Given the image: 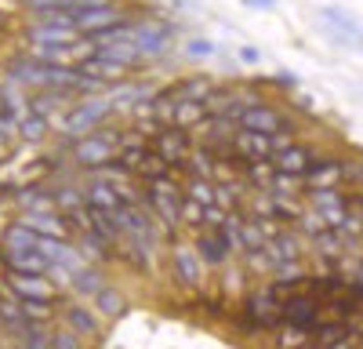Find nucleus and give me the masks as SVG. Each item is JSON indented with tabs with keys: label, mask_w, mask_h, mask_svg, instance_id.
Returning <instances> with one entry per match:
<instances>
[{
	"label": "nucleus",
	"mask_w": 363,
	"mask_h": 349,
	"mask_svg": "<svg viewBox=\"0 0 363 349\" xmlns=\"http://www.w3.org/2000/svg\"><path fill=\"white\" fill-rule=\"evenodd\" d=\"M113 116H116V106H113V99L102 92V95L77 99V102L62 113V121H58L55 128H58V135H62V138H80V135H87V131L109 124Z\"/></svg>",
	"instance_id": "1"
},
{
	"label": "nucleus",
	"mask_w": 363,
	"mask_h": 349,
	"mask_svg": "<svg viewBox=\"0 0 363 349\" xmlns=\"http://www.w3.org/2000/svg\"><path fill=\"white\" fill-rule=\"evenodd\" d=\"M120 135H124V128L120 124H102L95 131H87L80 138H66L69 145V157H73V167H87V171H95L102 167L106 160L116 157V145H120Z\"/></svg>",
	"instance_id": "2"
},
{
	"label": "nucleus",
	"mask_w": 363,
	"mask_h": 349,
	"mask_svg": "<svg viewBox=\"0 0 363 349\" xmlns=\"http://www.w3.org/2000/svg\"><path fill=\"white\" fill-rule=\"evenodd\" d=\"M178 33H182V22H171V18H138L131 40L138 44V51L145 58H164Z\"/></svg>",
	"instance_id": "3"
},
{
	"label": "nucleus",
	"mask_w": 363,
	"mask_h": 349,
	"mask_svg": "<svg viewBox=\"0 0 363 349\" xmlns=\"http://www.w3.org/2000/svg\"><path fill=\"white\" fill-rule=\"evenodd\" d=\"M316 15H320L323 33L335 40V44L352 48V51H363V22H359L356 15H349V11L338 8V4H323Z\"/></svg>",
	"instance_id": "4"
},
{
	"label": "nucleus",
	"mask_w": 363,
	"mask_h": 349,
	"mask_svg": "<svg viewBox=\"0 0 363 349\" xmlns=\"http://www.w3.org/2000/svg\"><path fill=\"white\" fill-rule=\"evenodd\" d=\"M294 116V113H291ZM280 109V106H272L269 99H258L251 106H244L236 113V124L240 128H247V131H265V135H280V131H294V121Z\"/></svg>",
	"instance_id": "5"
},
{
	"label": "nucleus",
	"mask_w": 363,
	"mask_h": 349,
	"mask_svg": "<svg viewBox=\"0 0 363 349\" xmlns=\"http://www.w3.org/2000/svg\"><path fill=\"white\" fill-rule=\"evenodd\" d=\"M265 251L272 258V270L306 262V240H301V233L294 226H272L269 237H265Z\"/></svg>",
	"instance_id": "6"
},
{
	"label": "nucleus",
	"mask_w": 363,
	"mask_h": 349,
	"mask_svg": "<svg viewBox=\"0 0 363 349\" xmlns=\"http://www.w3.org/2000/svg\"><path fill=\"white\" fill-rule=\"evenodd\" d=\"M149 150H153L167 167H182L193 150V131L186 128H174V124H164L153 138H149Z\"/></svg>",
	"instance_id": "7"
},
{
	"label": "nucleus",
	"mask_w": 363,
	"mask_h": 349,
	"mask_svg": "<svg viewBox=\"0 0 363 349\" xmlns=\"http://www.w3.org/2000/svg\"><path fill=\"white\" fill-rule=\"evenodd\" d=\"M349 174H352V160L316 157L309 164V171L301 174V182H306V193L309 189H338V186H349Z\"/></svg>",
	"instance_id": "8"
},
{
	"label": "nucleus",
	"mask_w": 363,
	"mask_h": 349,
	"mask_svg": "<svg viewBox=\"0 0 363 349\" xmlns=\"http://www.w3.org/2000/svg\"><path fill=\"white\" fill-rule=\"evenodd\" d=\"M203 273H207V266L200 262V255H196L193 244H174L171 248V277H174L178 287L200 291L203 287Z\"/></svg>",
	"instance_id": "9"
},
{
	"label": "nucleus",
	"mask_w": 363,
	"mask_h": 349,
	"mask_svg": "<svg viewBox=\"0 0 363 349\" xmlns=\"http://www.w3.org/2000/svg\"><path fill=\"white\" fill-rule=\"evenodd\" d=\"M306 204L323 215L327 229H342V222L349 215V186H338V189H309L306 193Z\"/></svg>",
	"instance_id": "10"
},
{
	"label": "nucleus",
	"mask_w": 363,
	"mask_h": 349,
	"mask_svg": "<svg viewBox=\"0 0 363 349\" xmlns=\"http://www.w3.org/2000/svg\"><path fill=\"white\" fill-rule=\"evenodd\" d=\"M0 280H4V287L11 291L15 299H48V302H58V295H62L48 273H4Z\"/></svg>",
	"instance_id": "11"
},
{
	"label": "nucleus",
	"mask_w": 363,
	"mask_h": 349,
	"mask_svg": "<svg viewBox=\"0 0 363 349\" xmlns=\"http://www.w3.org/2000/svg\"><path fill=\"white\" fill-rule=\"evenodd\" d=\"M240 309L244 313H251L258 324L272 335L280 328V302L272 299V291H269V284H262V287H251V291H244V302H240Z\"/></svg>",
	"instance_id": "12"
},
{
	"label": "nucleus",
	"mask_w": 363,
	"mask_h": 349,
	"mask_svg": "<svg viewBox=\"0 0 363 349\" xmlns=\"http://www.w3.org/2000/svg\"><path fill=\"white\" fill-rule=\"evenodd\" d=\"M58 320L77 331L80 338H99L102 335V320H99V309H87L84 302H58Z\"/></svg>",
	"instance_id": "13"
},
{
	"label": "nucleus",
	"mask_w": 363,
	"mask_h": 349,
	"mask_svg": "<svg viewBox=\"0 0 363 349\" xmlns=\"http://www.w3.org/2000/svg\"><path fill=\"white\" fill-rule=\"evenodd\" d=\"M51 270V258L40 248H0V273H48Z\"/></svg>",
	"instance_id": "14"
},
{
	"label": "nucleus",
	"mask_w": 363,
	"mask_h": 349,
	"mask_svg": "<svg viewBox=\"0 0 363 349\" xmlns=\"http://www.w3.org/2000/svg\"><path fill=\"white\" fill-rule=\"evenodd\" d=\"M193 248H196V255L207 270H225L233 262V251L225 248V240L215 229H193Z\"/></svg>",
	"instance_id": "15"
},
{
	"label": "nucleus",
	"mask_w": 363,
	"mask_h": 349,
	"mask_svg": "<svg viewBox=\"0 0 363 349\" xmlns=\"http://www.w3.org/2000/svg\"><path fill=\"white\" fill-rule=\"evenodd\" d=\"M313 160H316L313 145L301 142V138H287L280 150L272 153V164H277V171H287V174H306Z\"/></svg>",
	"instance_id": "16"
},
{
	"label": "nucleus",
	"mask_w": 363,
	"mask_h": 349,
	"mask_svg": "<svg viewBox=\"0 0 363 349\" xmlns=\"http://www.w3.org/2000/svg\"><path fill=\"white\" fill-rule=\"evenodd\" d=\"M280 324H294V328H316L320 324V299L313 295H291L284 306H280Z\"/></svg>",
	"instance_id": "17"
},
{
	"label": "nucleus",
	"mask_w": 363,
	"mask_h": 349,
	"mask_svg": "<svg viewBox=\"0 0 363 349\" xmlns=\"http://www.w3.org/2000/svg\"><path fill=\"white\" fill-rule=\"evenodd\" d=\"M233 150L240 160H272V153H277V138L265 135V131H247V128H240L236 131V142H233Z\"/></svg>",
	"instance_id": "18"
},
{
	"label": "nucleus",
	"mask_w": 363,
	"mask_h": 349,
	"mask_svg": "<svg viewBox=\"0 0 363 349\" xmlns=\"http://www.w3.org/2000/svg\"><path fill=\"white\" fill-rule=\"evenodd\" d=\"M80 33L73 26H58V22H48V18H29L22 40L26 44H73Z\"/></svg>",
	"instance_id": "19"
},
{
	"label": "nucleus",
	"mask_w": 363,
	"mask_h": 349,
	"mask_svg": "<svg viewBox=\"0 0 363 349\" xmlns=\"http://www.w3.org/2000/svg\"><path fill=\"white\" fill-rule=\"evenodd\" d=\"M73 15V29L84 37V33H95L102 26H113L116 18H124L128 11L120 4H95V8H80V11H69Z\"/></svg>",
	"instance_id": "20"
},
{
	"label": "nucleus",
	"mask_w": 363,
	"mask_h": 349,
	"mask_svg": "<svg viewBox=\"0 0 363 349\" xmlns=\"http://www.w3.org/2000/svg\"><path fill=\"white\" fill-rule=\"evenodd\" d=\"M106 284H109V280H106V273H102L99 262H87V266H80V270L73 273L69 291H73V295H80V299H95Z\"/></svg>",
	"instance_id": "21"
},
{
	"label": "nucleus",
	"mask_w": 363,
	"mask_h": 349,
	"mask_svg": "<svg viewBox=\"0 0 363 349\" xmlns=\"http://www.w3.org/2000/svg\"><path fill=\"white\" fill-rule=\"evenodd\" d=\"M218 80H211L207 73H189V77H174L167 87L174 99H193V102H203L211 95V87H215Z\"/></svg>",
	"instance_id": "22"
},
{
	"label": "nucleus",
	"mask_w": 363,
	"mask_h": 349,
	"mask_svg": "<svg viewBox=\"0 0 363 349\" xmlns=\"http://www.w3.org/2000/svg\"><path fill=\"white\" fill-rule=\"evenodd\" d=\"M306 244L316 251V258H327V262L352 255V248H349V240H345V233H342V229H323L320 237H313V240H306Z\"/></svg>",
	"instance_id": "23"
},
{
	"label": "nucleus",
	"mask_w": 363,
	"mask_h": 349,
	"mask_svg": "<svg viewBox=\"0 0 363 349\" xmlns=\"http://www.w3.org/2000/svg\"><path fill=\"white\" fill-rule=\"evenodd\" d=\"M84 200L91 204V208H102V211H116L120 204H124L120 193H116V186L106 182V179H95V174H91L87 186H84Z\"/></svg>",
	"instance_id": "24"
},
{
	"label": "nucleus",
	"mask_w": 363,
	"mask_h": 349,
	"mask_svg": "<svg viewBox=\"0 0 363 349\" xmlns=\"http://www.w3.org/2000/svg\"><path fill=\"white\" fill-rule=\"evenodd\" d=\"M80 70L87 73V77H95L99 84H116V80H124V77H131L124 66H116V62H109V58H102V55H87L84 62H80Z\"/></svg>",
	"instance_id": "25"
},
{
	"label": "nucleus",
	"mask_w": 363,
	"mask_h": 349,
	"mask_svg": "<svg viewBox=\"0 0 363 349\" xmlns=\"http://www.w3.org/2000/svg\"><path fill=\"white\" fill-rule=\"evenodd\" d=\"M272 345L277 349H316L313 345V331L309 328H294V324H280L272 331Z\"/></svg>",
	"instance_id": "26"
},
{
	"label": "nucleus",
	"mask_w": 363,
	"mask_h": 349,
	"mask_svg": "<svg viewBox=\"0 0 363 349\" xmlns=\"http://www.w3.org/2000/svg\"><path fill=\"white\" fill-rule=\"evenodd\" d=\"M95 309H99V316H124L128 309H131V302H128V295L124 291H116L113 284H106L99 295H95Z\"/></svg>",
	"instance_id": "27"
},
{
	"label": "nucleus",
	"mask_w": 363,
	"mask_h": 349,
	"mask_svg": "<svg viewBox=\"0 0 363 349\" xmlns=\"http://www.w3.org/2000/svg\"><path fill=\"white\" fill-rule=\"evenodd\" d=\"M203 116H207L203 102H193V99H174V109H171V124H174V128L193 131V128L203 121Z\"/></svg>",
	"instance_id": "28"
},
{
	"label": "nucleus",
	"mask_w": 363,
	"mask_h": 349,
	"mask_svg": "<svg viewBox=\"0 0 363 349\" xmlns=\"http://www.w3.org/2000/svg\"><path fill=\"white\" fill-rule=\"evenodd\" d=\"M51 131H55L51 121H44L40 113H29V116H22V121H18V142H29V145L44 142Z\"/></svg>",
	"instance_id": "29"
},
{
	"label": "nucleus",
	"mask_w": 363,
	"mask_h": 349,
	"mask_svg": "<svg viewBox=\"0 0 363 349\" xmlns=\"http://www.w3.org/2000/svg\"><path fill=\"white\" fill-rule=\"evenodd\" d=\"M349 335H356L352 324H338V320H320V324L313 328V345L323 349V345L338 342V338H349Z\"/></svg>",
	"instance_id": "30"
},
{
	"label": "nucleus",
	"mask_w": 363,
	"mask_h": 349,
	"mask_svg": "<svg viewBox=\"0 0 363 349\" xmlns=\"http://www.w3.org/2000/svg\"><path fill=\"white\" fill-rule=\"evenodd\" d=\"M272 174H277V164H272V160H247L244 164V182L251 189H269Z\"/></svg>",
	"instance_id": "31"
},
{
	"label": "nucleus",
	"mask_w": 363,
	"mask_h": 349,
	"mask_svg": "<svg viewBox=\"0 0 363 349\" xmlns=\"http://www.w3.org/2000/svg\"><path fill=\"white\" fill-rule=\"evenodd\" d=\"M182 193L196 204H215V182L211 179H196V174H186L182 179Z\"/></svg>",
	"instance_id": "32"
},
{
	"label": "nucleus",
	"mask_w": 363,
	"mask_h": 349,
	"mask_svg": "<svg viewBox=\"0 0 363 349\" xmlns=\"http://www.w3.org/2000/svg\"><path fill=\"white\" fill-rule=\"evenodd\" d=\"M269 193H277V196H306V182H301V174L277 171L272 182H269Z\"/></svg>",
	"instance_id": "33"
},
{
	"label": "nucleus",
	"mask_w": 363,
	"mask_h": 349,
	"mask_svg": "<svg viewBox=\"0 0 363 349\" xmlns=\"http://www.w3.org/2000/svg\"><path fill=\"white\" fill-rule=\"evenodd\" d=\"M294 229L301 233V240H313V237H320V233L327 229V222H323V215L316 211V208H301V215H298V222H294Z\"/></svg>",
	"instance_id": "34"
},
{
	"label": "nucleus",
	"mask_w": 363,
	"mask_h": 349,
	"mask_svg": "<svg viewBox=\"0 0 363 349\" xmlns=\"http://www.w3.org/2000/svg\"><path fill=\"white\" fill-rule=\"evenodd\" d=\"M51 349H87V338H80L66 324H58V328H51Z\"/></svg>",
	"instance_id": "35"
},
{
	"label": "nucleus",
	"mask_w": 363,
	"mask_h": 349,
	"mask_svg": "<svg viewBox=\"0 0 363 349\" xmlns=\"http://www.w3.org/2000/svg\"><path fill=\"white\" fill-rule=\"evenodd\" d=\"M178 222L182 226H189V229H200L203 226V204H196V200H182L178 204Z\"/></svg>",
	"instance_id": "36"
},
{
	"label": "nucleus",
	"mask_w": 363,
	"mask_h": 349,
	"mask_svg": "<svg viewBox=\"0 0 363 349\" xmlns=\"http://www.w3.org/2000/svg\"><path fill=\"white\" fill-rule=\"evenodd\" d=\"M215 55H218L215 40H207V37H193V40H186V58H196V62H203V58H215Z\"/></svg>",
	"instance_id": "37"
},
{
	"label": "nucleus",
	"mask_w": 363,
	"mask_h": 349,
	"mask_svg": "<svg viewBox=\"0 0 363 349\" xmlns=\"http://www.w3.org/2000/svg\"><path fill=\"white\" fill-rule=\"evenodd\" d=\"M225 218H229V208H222V204H203V226L200 229H218Z\"/></svg>",
	"instance_id": "38"
},
{
	"label": "nucleus",
	"mask_w": 363,
	"mask_h": 349,
	"mask_svg": "<svg viewBox=\"0 0 363 349\" xmlns=\"http://www.w3.org/2000/svg\"><path fill=\"white\" fill-rule=\"evenodd\" d=\"M349 189H363V157L352 160V174H349Z\"/></svg>",
	"instance_id": "39"
},
{
	"label": "nucleus",
	"mask_w": 363,
	"mask_h": 349,
	"mask_svg": "<svg viewBox=\"0 0 363 349\" xmlns=\"http://www.w3.org/2000/svg\"><path fill=\"white\" fill-rule=\"evenodd\" d=\"M236 55H240V62H247V66H258V62H262V51H258V48H247V44L240 48Z\"/></svg>",
	"instance_id": "40"
},
{
	"label": "nucleus",
	"mask_w": 363,
	"mask_h": 349,
	"mask_svg": "<svg viewBox=\"0 0 363 349\" xmlns=\"http://www.w3.org/2000/svg\"><path fill=\"white\" fill-rule=\"evenodd\" d=\"M244 8H251V11H272V8H277V0H244Z\"/></svg>",
	"instance_id": "41"
},
{
	"label": "nucleus",
	"mask_w": 363,
	"mask_h": 349,
	"mask_svg": "<svg viewBox=\"0 0 363 349\" xmlns=\"http://www.w3.org/2000/svg\"><path fill=\"white\" fill-rule=\"evenodd\" d=\"M359 335V331H356ZM356 335H349V338H338V342H330V345H323V349H356Z\"/></svg>",
	"instance_id": "42"
},
{
	"label": "nucleus",
	"mask_w": 363,
	"mask_h": 349,
	"mask_svg": "<svg viewBox=\"0 0 363 349\" xmlns=\"http://www.w3.org/2000/svg\"><path fill=\"white\" fill-rule=\"evenodd\" d=\"M356 349H363V331H359V335H356Z\"/></svg>",
	"instance_id": "43"
}]
</instances>
